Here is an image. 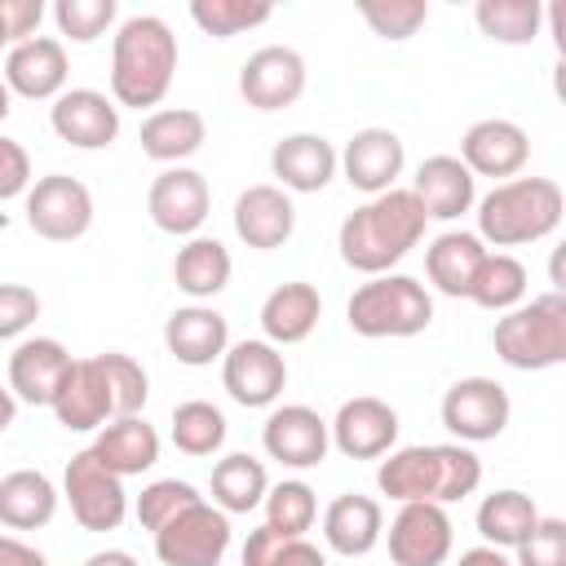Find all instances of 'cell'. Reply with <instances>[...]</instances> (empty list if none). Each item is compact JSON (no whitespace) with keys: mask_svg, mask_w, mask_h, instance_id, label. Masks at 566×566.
<instances>
[{"mask_svg":"<svg viewBox=\"0 0 566 566\" xmlns=\"http://www.w3.org/2000/svg\"><path fill=\"white\" fill-rule=\"evenodd\" d=\"M424 208L416 203L411 190H385V195H371L363 208H354L345 221H340V234H336V248H340V261L358 274H389V265H398L420 239H424Z\"/></svg>","mask_w":566,"mask_h":566,"instance_id":"1","label":"cell"},{"mask_svg":"<svg viewBox=\"0 0 566 566\" xmlns=\"http://www.w3.org/2000/svg\"><path fill=\"white\" fill-rule=\"evenodd\" d=\"M177 75V35L155 13H133L111 40V102L115 106H159Z\"/></svg>","mask_w":566,"mask_h":566,"instance_id":"2","label":"cell"},{"mask_svg":"<svg viewBox=\"0 0 566 566\" xmlns=\"http://www.w3.org/2000/svg\"><path fill=\"white\" fill-rule=\"evenodd\" d=\"M482 482V460L464 442L398 447L376 469V486L398 504H451L473 495Z\"/></svg>","mask_w":566,"mask_h":566,"instance_id":"3","label":"cell"},{"mask_svg":"<svg viewBox=\"0 0 566 566\" xmlns=\"http://www.w3.org/2000/svg\"><path fill=\"white\" fill-rule=\"evenodd\" d=\"M562 186L548 177H509L478 199V239L491 248L539 243L562 226Z\"/></svg>","mask_w":566,"mask_h":566,"instance_id":"4","label":"cell"},{"mask_svg":"<svg viewBox=\"0 0 566 566\" xmlns=\"http://www.w3.org/2000/svg\"><path fill=\"white\" fill-rule=\"evenodd\" d=\"M491 345L500 363H509L513 371H548L566 363V296L544 292V296L513 305L495 323Z\"/></svg>","mask_w":566,"mask_h":566,"instance_id":"5","label":"cell"},{"mask_svg":"<svg viewBox=\"0 0 566 566\" xmlns=\"http://www.w3.org/2000/svg\"><path fill=\"white\" fill-rule=\"evenodd\" d=\"M345 323L367 340L420 336L433 323V296L411 274H376L371 283L354 287L345 305Z\"/></svg>","mask_w":566,"mask_h":566,"instance_id":"6","label":"cell"},{"mask_svg":"<svg viewBox=\"0 0 566 566\" xmlns=\"http://www.w3.org/2000/svg\"><path fill=\"white\" fill-rule=\"evenodd\" d=\"M62 495L71 504V517L84 531H115L128 517V491L124 478H115L93 451H75L62 473Z\"/></svg>","mask_w":566,"mask_h":566,"instance_id":"7","label":"cell"},{"mask_svg":"<svg viewBox=\"0 0 566 566\" xmlns=\"http://www.w3.org/2000/svg\"><path fill=\"white\" fill-rule=\"evenodd\" d=\"M226 548H230V517L208 500H195L155 531V553L164 566H221Z\"/></svg>","mask_w":566,"mask_h":566,"instance_id":"8","label":"cell"},{"mask_svg":"<svg viewBox=\"0 0 566 566\" xmlns=\"http://www.w3.org/2000/svg\"><path fill=\"white\" fill-rule=\"evenodd\" d=\"M27 226L49 243H71L93 226V195L80 177L49 172L27 190Z\"/></svg>","mask_w":566,"mask_h":566,"instance_id":"9","label":"cell"},{"mask_svg":"<svg viewBox=\"0 0 566 566\" xmlns=\"http://www.w3.org/2000/svg\"><path fill=\"white\" fill-rule=\"evenodd\" d=\"M513 402L504 394L500 380L491 376H460L447 394H442V424L460 438V442H491L509 429Z\"/></svg>","mask_w":566,"mask_h":566,"instance_id":"10","label":"cell"},{"mask_svg":"<svg viewBox=\"0 0 566 566\" xmlns=\"http://www.w3.org/2000/svg\"><path fill=\"white\" fill-rule=\"evenodd\" d=\"M221 385L239 407H270L287 385V363L270 340H239L221 354Z\"/></svg>","mask_w":566,"mask_h":566,"instance_id":"11","label":"cell"},{"mask_svg":"<svg viewBox=\"0 0 566 566\" xmlns=\"http://www.w3.org/2000/svg\"><path fill=\"white\" fill-rule=\"evenodd\" d=\"M208 208H212V190H208V177L195 172V168H164L155 181H150V195H146V212L150 221L164 230V234H186L195 239L199 226L208 221Z\"/></svg>","mask_w":566,"mask_h":566,"instance_id":"12","label":"cell"},{"mask_svg":"<svg viewBox=\"0 0 566 566\" xmlns=\"http://www.w3.org/2000/svg\"><path fill=\"white\" fill-rule=\"evenodd\" d=\"M261 447L270 460L287 464V469H314L323 464L327 447H332V433H327V420L305 407V402H287V407H274L261 424Z\"/></svg>","mask_w":566,"mask_h":566,"instance_id":"13","label":"cell"},{"mask_svg":"<svg viewBox=\"0 0 566 566\" xmlns=\"http://www.w3.org/2000/svg\"><path fill=\"white\" fill-rule=\"evenodd\" d=\"M239 93L252 111H283L305 93V57L287 44H265L239 66Z\"/></svg>","mask_w":566,"mask_h":566,"instance_id":"14","label":"cell"},{"mask_svg":"<svg viewBox=\"0 0 566 566\" xmlns=\"http://www.w3.org/2000/svg\"><path fill=\"white\" fill-rule=\"evenodd\" d=\"M327 433H332L340 455H349V460H380L398 442V411L385 398L358 394V398L340 402V411L327 424Z\"/></svg>","mask_w":566,"mask_h":566,"instance_id":"15","label":"cell"},{"mask_svg":"<svg viewBox=\"0 0 566 566\" xmlns=\"http://www.w3.org/2000/svg\"><path fill=\"white\" fill-rule=\"evenodd\" d=\"M451 517L442 504H402L389 522L394 566H442L451 557Z\"/></svg>","mask_w":566,"mask_h":566,"instance_id":"16","label":"cell"},{"mask_svg":"<svg viewBox=\"0 0 566 566\" xmlns=\"http://www.w3.org/2000/svg\"><path fill=\"white\" fill-rule=\"evenodd\" d=\"M53 133L75 150H102L119 137V106L97 88H66L49 106Z\"/></svg>","mask_w":566,"mask_h":566,"instance_id":"17","label":"cell"},{"mask_svg":"<svg viewBox=\"0 0 566 566\" xmlns=\"http://www.w3.org/2000/svg\"><path fill=\"white\" fill-rule=\"evenodd\" d=\"M455 159L473 172V181L478 177H517L531 159V137L513 119H478L464 128Z\"/></svg>","mask_w":566,"mask_h":566,"instance_id":"18","label":"cell"},{"mask_svg":"<svg viewBox=\"0 0 566 566\" xmlns=\"http://www.w3.org/2000/svg\"><path fill=\"white\" fill-rule=\"evenodd\" d=\"M402 164H407V150H402V137L389 133V128H358L345 150L336 155V168L345 172V181L363 195H385L394 190V181L402 177Z\"/></svg>","mask_w":566,"mask_h":566,"instance_id":"19","label":"cell"},{"mask_svg":"<svg viewBox=\"0 0 566 566\" xmlns=\"http://www.w3.org/2000/svg\"><path fill=\"white\" fill-rule=\"evenodd\" d=\"M66 75H71L66 49L53 35H31L4 53V84L18 97L53 102L57 93H66Z\"/></svg>","mask_w":566,"mask_h":566,"instance_id":"20","label":"cell"},{"mask_svg":"<svg viewBox=\"0 0 566 566\" xmlns=\"http://www.w3.org/2000/svg\"><path fill=\"white\" fill-rule=\"evenodd\" d=\"M71 371V349L53 336H31L9 354V394L31 407H49Z\"/></svg>","mask_w":566,"mask_h":566,"instance_id":"21","label":"cell"},{"mask_svg":"<svg viewBox=\"0 0 566 566\" xmlns=\"http://www.w3.org/2000/svg\"><path fill=\"white\" fill-rule=\"evenodd\" d=\"M49 407H53L57 424L71 433H88V429H102L106 420H115L111 389H106L97 358H71V371H66V380Z\"/></svg>","mask_w":566,"mask_h":566,"instance_id":"22","label":"cell"},{"mask_svg":"<svg viewBox=\"0 0 566 566\" xmlns=\"http://www.w3.org/2000/svg\"><path fill=\"white\" fill-rule=\"evenodd\" d=\"M270 172L279 177V190L318 195L336 177V146L327 137H318V133H292V137L274 142Z\"/></svg>","mask_w":566,"mask_h":566,"instance_id":"23","label":"cell"},{"mask_svg":"<svg viewBox=\"0 0 566 566\" xmlns=\"http://www.w3.org/2000/svg\"><path fill=\"white\" fill-rule=\"evenodd\" d=\"M296 230V208L287 199V190L279 186H248L239 199H234V234L248 243V248H283Z\"/></svg>","mask_w":566,"mask_h":566,"instance_id":"24","label":"cell"},{"mask_svg":"<svg viewBox=\"0 0 566 566\" xmlns=\"http://www.w3.org/2000/svg\"><path fill=\"white\" fill-rule=\"evenodd\" d=\"M164 345L186 367H208L230 349V323L212 305H181L164 323Z\"/></svg>","mask_w":566,"mask_h":566,"instance_id":"25","label":"cell"},{"mask_svg":"<svg viewBox=\"0 0 566 566\" xmlns=\"http://www.w3.org/2000/svg\"><path fill=\"white\" fill-rule=\"evenodd\" d=\"M411 195H416V203L424 208V217L455 221V217H464V212L473 208L478 186H473V172H469L455 155H429V159L416 168Z\"/></svg>","mask_w":566,"mask_h":566,"instance_id":"26","label":"cell"},{"mask_svg":"<svg viewBox=\"0 0 566 566\" xmlns=\"http://www.w3.org/2000/svg\"><path fill=\"white\" fill-rule=\"evenodd\" d=\"M380 535H385V513L371 495L345 491L323 513V539L340 557H367L380 544Z\"/></svg>","mask_w":566,"mask_h":566,"instance_id":"27","label":"cell"},{"mask_svg":"<svg viewBox=\"0 0 566 566\" xmlns=\"http://www.w3.org/2000/svg\"><path fill=\"white\" fill-rule=\"evenodd\" d=\"M323 318V296L314 283H279L265 301H261V332L270 345H301Z\"/></svg>","mask_w":566,"mask_h":566,"instance_id":"28","label":"cell"},{"mask_svg":"<svg viewBox=\"0 0 566 566\" xmlns=\"http://www.w3.org/2000/svg\"><path fill=\"white\" fill-rule=\"evenodd\" d=\"M88 451L115 478H137V473L155 469V460H159V433L142 416H119V420L102 424V433H97V442Z\"/></svg>","mask_w":566,"mask_h":566,"instance_id":"29","label":"cell"},{"mask_svg":"<svg viewBox=\"0 0 566 566\" xmlns=\"http://www.w3.org/2000/svg\"><path fill=\"white\" fill-rule=\"evenodd\" d=\"M57 513V486L40 469H13L0 478V526L40 531Z\"/></svg>","mask_w":566,"mask_h":566,"instance_id":"30","label":"cell"},{"mask_svg":"<svg viewBox=\"0 0 566 566\" xmlns=\"http://www.w3.org/2000/svg\"><path fill=\"white\" fill-rule=\"evenodd\" d=\"M208 137V124L199 111L190 106H164V111H150L142 119V150L155 159V164H181L190 159Z\"/></svg>","mask_w":566,"mask_h":566,"instance_id":"31","label":"cell"},{"mask_svg":"<svg viewBox=\"0 0 566 566\" xmlns=\"http://www.w3.org/2000/svg\"><path fill=\"white\" fill-rule=\"evenodd\" d=\"M486 256V243L469 230H447L424 248V274L442 296H469V283Z\"/></svg>","mask_w":566,"mask_h":566,"instance_id":"32","label":"cell"},{"mask_svg":"<svg viewBox=\"0 0 566 566\" xmlns=\"http://www.w3.org/2000/svg\"><path fill=\"white\" fill-rule=\"evenodd\" d=\"M230 270H234V261H230L226 243L221 239H208V234L186 239V248H177V261H172L177 287L186 296H195V301H212L217 292H226Z\"/></svg>","mask_w":566,"mask_h":566,"instance_id":"33","label":"cell"},{"mask_svg":"<svg viewBox=\"0 0 566 566\" xmlns=\"http://www.w3.org/2000/svg\"><path fill=\"white\" fill-rule=\"evenodd\" d=\"M270 491V478H265V464L248 451H230L212 464V504L230 517V513H252L261 509Z\"/></svg>","mask_w":566,"mask_h":566,"instance_id":"34","label":"cell"},{"mask_svg":"<svg viewBox=\"0 0 566 566\" xmlns=\"http://www.w3.org/2000/svg\"><path fill=\"white\" fill-rule=\"evenodd\" d=\"M539 522V509L526 491H491L482 504H478V535L491 544V548H517L531 526Z\"/></svg>","mask_w":566,"mask_h":566,"instance_id":"35","label":"cell"},{"mask_svg":"<svg viewBox=\"0 0 566 566\" xmlns=\"http://www.w3.org/2000/svg\"><path fill=\"white\" fill-rule=\"evenodd\" d=\"M526 296V265L509 252H486L473 283H469V301L495 314H509L513 305H522Z\"/></svg>","mask_w":566,"mask_h":566,"instance_id":"36","label":"cell"},{"mask_svg":"<svg viewBox=\"0 0 566 566\" xmlns=\"http://www.w3.org/2000/svg\"><path fill=\"white\" fill-rule=\"evenodd\" d=\"M473 22L495 44H531L544 27V4L539 0H478Z\"/></svg>","mask_w":566,"mask_h":566,"instance_id":"37","label":"cell"},{"mask_svg":"<svg viewBox=\"0 0 566 566\" xmlns=\"http://www.w3.org/2000/svg\"><path fill=\"white\" fill-rule=\"evenodd\" d=\"M226 442V416L208 398H190L172 407V447L181 455H212Z\"/></svg>","mask_w":566,"mask_h":566,"instance_id":"38","label":"cell"},{"mask_svg":"<svg viewBox=\"0 0 566 566\" xmlns=\"http://www.w3.org/2000/svg\"><path fill=\"white\" fill-rule=\"evenodd\" d=\"M190 18L199 31L230 40V35H243L261 22H270L274 4H265V0H190Z\"/></svg>","mask_w":566,"mask_h":566,"instance_id":"39","label":"cell"},{"mask_svg":"<svg viewBox=\"0 0 566 566\" xmlns=\"http://www.w3.org/2000/svg\"><path fill=\"white\" fill-rule=\"evenodd\" d=\"M265 526L270 531H279V535H305L310 526H314V517H318V500H314V486L310 482H279V486H270L265 491Z\"/></svg>","mask_w":566,"mask_h":566,"instance_id":"40","label":"cell"},{"mask_svg":"<svg viewBox=\"0 0 566 566\" xmlns=\"http://www.w3.org/2000/svg\"><path fill=\"white\" fill-rule=\"evenodd\" d=\"M243 566H327V557L305 535H279L265 522L243 544Z\"/></svg>","mask_w":566,"mask_h":566,"instance_id":"41","label":"cell"},{"mask_svg":"<svg viewBox=\"0 0 566 566\" xmlns=\"http://www.w3.org/2000/svg\"><path fill=\"white\" fill-rule=\"evenodd\" d=\"M102 376H106V389H111V407H115V420L119 416H142L146 407V394H150V380H146V367L133 358V354H93Z\"/></svg>","mask_w":566,"mask_h":566,"instance_id":"42","label":"cell"},{"mask_svg":"<svg viewBox=\"0 0 566 566\" xmlns=\"http://www.w3.org/2000/svg\"><path fill=\"white\" fill-rule=\"evenodd\" d=\"M358 13L380 40H394V44L411 40L429 22V4L424 0H358Z\"/></svg>","mask_w":566,"mask_h":566,"instance_id":"43","label":"cell"},{"mask_svg":"<svg viewBox=\"0 0 566 566\" xmlns=\"http://www.w3.org/2000/svg\"><path fill=\"white\" fill-rule=\"evenodd\" d=\"M115 13H119L115 0H57L53 4L57 31L66 40H75V44H93L97 35H106L111 22H115Z\"/></svg>","mask_w":566,"mask_h":566,"instance_id":"44","label":"cell"},{"mask_svg":"<svg viewBox=\"0 0 566 566\" xmlns=\"http://www.w3.org/2000/svg\"><path fill=\"white\" fill-rule=\"evenodd\" d=\"M195 500H203L190 482H177V478H159V482H150V486H142V495H137V522L155 535L164 522H172L181 509H190Z\"/></svg>","mask_w":566,"mask_h":566,"instance_id":"45","label":"cell"},{"mask_svg":"<svg viewBox=\"0 0 566 566\" xmlns=\"http://www.w3.org/2000/svg\"><path fill=\"white\" fill-rule=\"evenodd\" d=\"M513 553H517L513 566H566V522L562 517H539Z\"/></svg>","mask_w":566,"mask_h":566,"instance_id":"46","label":"cell"},{"mask_svg":"<svg viewBox=\"0 0 566 566\" xmlns=\"http://www.w3.org/2000/svg\"><path fill=\"white\" fill-rule=\"evenodd\" d=\"M40 318V296L27 283H0V340L22 336Z\"/></svg>","mask_w":566,"mask_h":566,"instance_id":"47","label":"cell"},{"mask_svg":"<svg viewBox=\"0 0 566 566\" xmlns=\"http://www.w3.org/2000/svg\"><path fill=\"white\" fill-rule=\"evenodd\" d=\"M31 190V155L22 150V142L0 133V199H18Z\"/></svg>","mask_w":566,"mask_h":566,"instance_id":"48","label":"cell"},{"mask_svg":"<svg viewBox=\"0 0 566 566\" xmlns=\"http://www.w3.org/2000/svg\"><path fill=\"white\" fill-rule=\"evenodd\" d=\"M40 18H44V4L40 0H0V27L9 35V49L22 44V40H31L35 27H40Z\"/></svg>","mask_w":566,"mask_h":566,"instance_id":"49","label":"cell"},{"mask_svg":"<svg viewBox=\"0 0 566 566\" xmlns=\"http://www.w3.org/2000/svg\"><path fill=\"white\" fill-rule=\"evenodd\" d=\"M0 566H49L40 548H31L18 535H0Z\"/></svg>","mask_w":566,"mask_h":566,"instance_id":"50","label":"cell"},{"mask_svg":"<svg viewBox=\"0 0 566 566\" xmlns=\"http://www.w3.org/2000/svg\"><path fill=\"white\" fill-rule=\"evenodd\" d=\"M455 566H513L500 548H491V544H478V548H469V553H460V562Z\"/></svg>","mask_w":566,"mask_h":566,"instance_id":"51","label":"cell"},{"mask_svg":"<svg viewBox=\"0 0 566 566\" xmlns=\"http://www.w3.org/2000/svg\"><path fill=\"white\" fill-rule=\"evenodd\" d=\"M84 566H137V557L124 553V548H102V553H93Z\"/></svg>","mask_w":566,"mask_h":566,"instance_id":"52","label":"cell"},{"mask_svg":"<svg viewBox=\"0 0 566 566\" xmlns=\"http://www.w3.org/2000/svg\"><path fill=\"white\" fill-rule=\"evenodd\" d=\"M13 416H18V398L9 394V385H0V433L13 424Z\"/></svg>","mask_w":566,"mask_h":566,"instance_id":"53","label":"cell"},{"mask_svg":"<svg viewBox=\"0 0 566 566\" xmlns=\"http://www.w3.org/2000/svg\"><path fill=\"white\" fill-rule=\"evenodd\" d=\"M9 111H13V93H9V84H4V75H0V124H4Z\"/></svg>","mask_w":566,"mask_h":566,"instance_id":"54","label":"cell"},{"mask_svg":"<svg viewBox=\"0 0 566 566\" xmlns=\"http://www.w3.org/2000/svg\"><path fill=\"white\" fill-rule=\"evenodd\" d=\"M0 49H9V35H4V27H0Z\"/></svg>","mask_w":566,"mask_h":566,"instance_id":"55","label":"cell"}]
</instances>
